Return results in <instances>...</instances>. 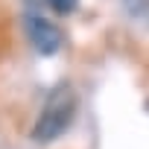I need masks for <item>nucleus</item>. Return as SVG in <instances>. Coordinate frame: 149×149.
<instances>
[{
  "mask_svg": "<svg viewBox=\"0 0 149 149\" xmlns=\"http://www.w3.org/2000/svg\"><path fill=\"white\" fill-rule=\"evenodd\" d=\"M76 105H79L76 91H73L67 82L56 85L47 94L44 108H41V114H38V120L32 126V140L35 143H53L56 137H61L70 129L73 117H76Z\"/></svg>",
  "mask_w": 149,
  "mask_h": 149,
  "instance_id": "1",
  "label": "nucleus"
},
{
  "mask_svg": "<svg viewBox=\"0 0 149 149\" xmlns=\"http://www.w3.org/2000/svg\"><path fill=\"white\" fill-rule=\"evenodd\" d=\"M26 35H29V44L41 56H53V53L61 50V29L53 21H47V18H29Z\"/></svg>",
  "mask_w": 149,
  "mask_h": 149,
  "instance_id": "2",
  "label": "nucleus"
},
{
  "mask_svg": "<svg viewBox=\"0 0 149 149\" xmlns=\"http://www.w3.org/2000/svg\"><path fill=\"white\" fill-rule=\"evenodd\" d=\"M47 3H50V9L56 15H70L73 9L79 6V0H47Z\"/></svg>",
  "mask_w": 149,
  "mask_h": 149,
  "instance_id": "3",
  "label": "nucleus"
},
{
  "mask_svg": "<svg viewBox=\"0 0 149 149\" xmlns=\"http://www.w3.org/2000/svg\"><path fill=\"white\" fill-rule=\"evenodd\" d=\"M129 3V9L137 15V12H143V9H149V0H126Z\"/></svg>",
  "mask_w": 149,
  "mask_h": 149,
  "instance_id": "4",
  "label": "nucleus"
}]
</instances>
